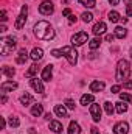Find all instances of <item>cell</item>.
<instances>
[{
    "label": "cell",
    "instance_id": "1",
    "mask_svg": "<svg viewBox=\"0 0 132 134\" xmlns=\"http://www.w3.org/2000/svg\"><path fill=\"white\" fill-rule=\"evenodd\" d=\"M34 34L42 41H51L55 37V30L48 22L40 20V22H37L34 25Z\"/></svg>",
    "mask_w": 132,
    "mask_h": 134
},
{
    "label": "cell",
    "instance_id": "2",
    "mask_svg": "<svg viewBox=\"0 0 132 134\" xmlns=\"http://www.w3.org/2000/svg\"><path fill=\"white\" fill-rule=\"evenodd\" d=\"M131 75V64L129 61L126 59H121L118 64H117V73H115V78L118 83H124Z\"/></svg>",
    "mask_w": 132,
    "mask_h": 134
},
{
    "label": "cell",
    "instance_id": "3",
    "mask_svg": "<svg viewBox=\"0 0 132 134\" xmlns=\"http://www.w3.org/2000/svg\"><path fill=\"white\" fill-rule=\"evenodd\" d=\"M14 47H16V37H13V36L3 37V39L0 41V52H2L3 56H8V55L14 50Z\"/></svg>",
    "mask_w": 132,
    "mask_h": 134
},
{
    "label": "cell",
    "instance_id": "4",
    "mask_svg": "<svg viewBox=\"0 0 132 134\" xmlns=\"http://www.w3.org/2000/svg\"><path fill=\"white\" fill-rule=\"evenodd\" d=\"M61 52H62V55L67 58L68 64H71V66H75V64H76V61H78V52H76L73 47L65 45V47H62V48H61Z\"/></svg>",
    "mask_w": 132,
    "mask_h": 134
},
{
    "label": "cell",
    "instance_id": "5",
    "mask_svg": "<svg viewBox=\"0 0 132 134\" xmlns=\"http://www.w3.org/2000/svg\"><path fill=\"white\" fill-rule=\"evenodd\" d=\"M27 14H28V6L23 5V6H22V11H20L17 20H16V24H14L16 30H22V28L25 27V24H27Z\"/></svg>",
    "mask_w": 132,
    "mask_h": 134
},
{
    "label": "cell",
    "instance_id": "6",
    "mask_svg": "<svg viewBox=\"0 0 132 134\" xmlns=\"http://www.w3.org/2000/svg\"><path fill=\"white\" fill-rule=\"evenodd\" d=\"M53 11H55V6H53V3L50 0H44L39 5V13L42 16H50V14H53Z\"/></svg>",
    "mask_w": 132,
    "mask_h": 134
},
{
    "label": "cell",
    "instance_id": "7",
    "mask_svg": "<svg viewBox=\"0 0 132 134\" xmlns=\"http://www.w3.org/2000/svg\"><path fill=\"white\" fill-rule=\"evenodd\" d=\"M87 41H89V34L86 33V31H79V33H76L73 37H71V44L76 45V47L84 45Z\"/></svg>",
    "mask_w": 132,
    "mask_h": 134
},
{
    "label": "cell",
    "instance_id": "8",
    "mask_svg": "<svg viewBox=\"0 0 132 134\" xmlns=\"http://www.w3.org/2000/svg\"><path fill=\"white\" fill-rule=\"evenodd\" d=\"M90 115H92L93 122H99L101 120V108H99V104H97V103L90 104Z\"/></svg>",
    "mask_w": 132,
    "mask_h": 134
},
{
    "label": "cell",
    "instance_id": "9",
    "mask_svg": "<svg viewBox=\"0 0 132 134\" xmlns=\"http://www.w3.org/2000/svg\"><path fill=\"white\" fill-rule=\"evenodd\" d=\"M113 133L115 134H128L129 133V125L126 122H118L113 126Z\"/></svg>",
    "mask_w": 132,
    "mask_h": 134
},
{
    "label": "cell",
    "instance_id": "10",
    "mask_svg": "<svg viewBox=\"0 0 132 134\" xmlns=\"http://www.w3.org/2000/svg\"><path fill=\"white\" fill-rule=\"evenodd\" d=\"M30 84H31V87H33L37 94H44V84H42L40 80H37V78L33 76V78L30 80Z\"/></svg>",
    "mask_w": 132,
    "mask_h": 134
},
{
    "label": "cell",
    "instance_id": "11",
    "mask_svg": "<svg viewBox=\"0 0 132 134\" xmlns=\"http://www.w3.org/2000/svg\"><path fill=\"white\" fill-rule=\"evenodd\" d=\"M51 76H53V66L48 64V66H45V69L42 70V80L44 81H50Z\"/></svg>",
    "mask_w": 132,
    "mask_h": 134
},
{
    "label": "cell",
    "instance_id": "12",
    "mask_svg": "<svg viewBox=\"0 0 132 134\" xmlns=\"http://www.w3.org/2000/svg\"><path fill=\"white\" fill-rule=\"evenodd\" d=\"M27 59H28V52H27L25 48H20V50H19V55H17V58H16V63H17V64H25Z\"/></svg>",
    "mask_w": 132,
    "mask_h": 134
},
{
    "label": "cell",
    "instance_id": "13",
    "mask_svg": "<svg viewBox=\"0 0 132 134\" xmlns=\"http://www.w3.org/2000/svg\"><path fill=\"white\" fill-rule=\"evenodd\" d=\"M17 83L16 81H5V83H2V92L5 94V92H8V91H14V89H17Z\"/></svg>",
    "mask_w": 132,
    "mask_h": 134
},
{
    "label": "cell",
    "instance_id": "14",
    "mask_svg": "<svg viewBox=\"0 0 132 134\" xmlns=\"http://www.w3.org/2000/svg\"><path fill=\"white\" fill-rule=\"evenodd\" d=\"M42 56H44V50L42 48H33V52L30 53V58L33 59V61H40L42 59Z\"/></svg>",
    "mask_w": 132,
    "mask_h": 134
},
{
    "label": "cell",
    "instance_id": "15",
    "mask_svg": "<svg viewBox=\"0 0 132 134\" xmlns=\"http://www.w3.org/2000/svg\"><path fill=\"white\" fill-rule=\"evenodd\" d=\"M104 33H106V24L99 20L98 24H95V25H93V34L99 36V34H104Z\"/></svg>",
    "mask_w": 132,
    "mask_h": 134
},
{
    "label": "cell",
    "instance_id": "16",
    "mask_svg": "<svg viewBox=\"0 0 132 134\" xmlns=\"http://www.w3.org/2000/svg\"><path fill=\"white\" fill-rule=\"evenodd\" d=\"M103 89H104V81H98L97 80V81L90 83V91L92 92H101Z\"/></svg>",
    "mask_w": 132,
    "mask_h": 134
},
{
    "label": "cell",
    "instance_id": "17",
    "mask_svg": "<svg viewBox=\"0 0 132 134\" xmlns=\"http://www.w3.org/2000/svg\"><path fill=\"white\" fill-rule=\"evenodd\" d=\"M50 130L53 131V133H62V123L61 122H58V120H51L50 122Z\"/></svg>",
    "mask_w": 132,
    "mask_h": 134
},
{
    "label": "cell",
    "instance_id": "18",
    "mask_svg": "<svg viewBox=\"0 0 132 134\" xmlns=\"http://www.w3.org/2000/svg\"><path fill=\"white\" fill-rule=\"evenodd\" d=\"M55 114L58 117H67V109L64 104H56L55 106Z\"/></svg>",
    "mask_w": 132,
    "mask_h": 134
},
{
    "label": "cell",
    "instance_id": "19",
    "mask_svg": "<svg viewBox=\"0 0 132 134\" xmlns=\"http://www.w3.org/2000/svg\"><path fill=\"white\" fill-rule=\"evenodd\" d=\"M68 134H81V128L76 122H70L68 125Z\"/></svg>",
    "mask_w": 132,
    "mask_h": 134
},
{
    "label": "cell",
    "instance_id": "20",
    "mask_svg": "<svg viewBox=\"0 0 132 134\" xmlns=\"http://www.w3.org/2000/svg\"><path fill=\"white\" fill-rule=\"evenodd\" d=\"M93 101H95V97H93L92 94H86V95H82V97H81V104H84V106L92 104Z\"/></svg>",
    "mask_w": 132,
    "mask_h": 134
},
{
    "label": "cell",
    "instance_id": "21",
    "mask_svg": "<svg viewBox=\"0 0 132 134\" xmlns=\"http://www.w3.org/2000/svg\"><path fill=\"white\" fill-rule=\"evenodd\" d=\"M42 112H44V106L42 104H34L33 108H31V114H33L34 117H39Z\"/></svg>",
    "mask_w": 132,
    "mask_h": 134
},
{
    "label": "cell",
    "instance_id": "22",
    "mask_svg": "<svg viewBox=\"0 0 132 134\" xmlns=\"http://www.w3.org/2000/svg\"><path fill=\"white\" fill-rule=\"evenodd\" d=\"M37 70H39V66L37 64H33V66L30 67L27 72H25V76H28V78H33L34 75L37 73Z\"/></svg>",
    "mask_w": 132,
    "mask_h": 134
},
{
    "label": "cell",
    "instance_id": "23",
    "mask_svg": "<svg viewBox=\"0 0 132 134\" xmlns=\"http://www.w3.org/2000/svg\"><path fill=\"white\" fill-rule=\"evenodd\" d=\"M109 20H110L112 24H117L118 20H121V16H120L117 11H110V13H109Z\"/></svg>",
    "mask_w": 132,
    "mask_h": 134
},
{
    "label": "cell",
    "instance_id": "24",
    "mask_svg": "<svg viewBox=\"0 0 132 134\" xmlns=\"http://www.w3.org/2000/svg\"><path fill=\"white\" fill-rule=\"evenodd\" d=\"M117 106H115V111L118 112V114H124L126 111H128V106L123 103V101H118V103H115Z\"/></svg>",
    "mask_w": 132,
    "mask_h": 134
},
{
    "label": "cell",
    "instance_id": "25",
    "mask_svg": "<svg viewBox=\"0 0 132 134\" xmlns=\"http://www.w3.org/2000/svg\"><path fill=\"white\" fill-rule=\"evenodd\" d=\"M126 30L123 28V27H117L115 28V37H118V39H124L126 37Z\"/></svg>",
    "mask_w": 132,
    "mask_h": 134
},
{
    "label": "cell",
    "instance_id": "26",
    "mask_svg": "<svg viewBox=\"0 0 132 134\" xmlns=\"http://www.w3.org/2000/svg\"><path fill=\"white\" fill-rule=\"evenodd\" d=\"M2 73H3V75H6V76H9V78H13V76H14V73H16V70H14L13 67H9V66H5L3 69H2Z\"/></svg>",
    "mask_w": 132,
    "mask_h": 134
},
{
    "label": "cell",
    "instance_id": "27",
    "mask_svg": "<svg viewBox=\"0 0 132 134\" xmlns=\"http://www.w3.org/2000/svg\"><path fill=\"white\" fill-rule=\"evenodd\" d=\"M99 45H101V37H95V39H92V41L89 42V47H90V50H97Z\"/></svg>",
    "mask_w": 132,
    "mask_h": 134
},
{
    "label": "cell",
    "instance_id": "28",
    "mask_svg": "<svg viewBox=\"0 0 132 134\" xmlns=\"http://www.w3.org/2000/svg\"><path fill=\"white\" fill-rule=\"evenodd\" d=\"M31 101H33V97H31L30 94H27V92L20 97V103H22V104H25V106H27V104H30Z\"/></svg>",
    "mask_w": 132,
    "mask_h": 134
},
{
    "label": "cell",
    "instance_id": "29",
    "mask_svg": "<svg viewBox=\"0 0 132 134\" xmlns=\"http://www.w3.org/2000/svg\"><path fill=\"white\" fill-rule=\"evenodd\" d=\"M104 109H106V114H107V115H112L113 111H115V108H113V104H112L110 101H106V103H104Z\"/></svg>",
    "mask_w": 132,
    "mask_h": 134
},
{
    "label": "cell",
    "instance_id": "30",
    "mask_svg": "<svg viewBox=\"0 0 132 134\" xmlns=\"http://www.w3.org/2000/svg\"><path fill=\"white\" fill-rule=\"evenodd\" d=\"M81 17H82V20H84L86 24H89V22H92V20H93V14H92V13H87V11H86V13H82V16H81Z\"/></svg>",
    "mask_w": 132,
    "mask_h": 134
},
{
    "label": "cell",
    "instance_id": "31",
    "mask_svg": "<svg viewBox=\"0 0 132 134\" xmlns=\"http://www.w3.org/2000/svg\"><path fill=\"white\" fill-rule=\"evenodd\" d=\"M8 122H9V126H11V128H17V126L20 125V120H19L17 117H9Z\"/></svg>",
    "mask_w": 132,
    "mask_h": 134
},
{
    "label": "cell",
    "instance_id": "32",
    "mask_svg": "<svg viewBox=\"0 0 132 134\" xmlns=\"http://www.w3.org/2000/svg\"><path fill=\"white\" fill-rule=\"evenodd\" d=\"M79 3L86 8H93L95 6V0H79Z\"/></svg>",
    "mask_w": 132,
    "mask_h": 134
},
{
    "label": "cell",
    "instance_id": "33",
    "mask_svg": "<svg viewBox=\"0 0 132 134\" xmlns=\"http://www.w3.org/2000/svg\"><path fill=\"white\" fill-rule=\"evenodd\" d=\"M120 98H121V101H128V103L132 104V95H129L128 92H121L120 94Z\"/></svg>",
    "mask_w": 132,
    "mask_h": 134
},
{
    "label": "cell",
    "instance_id": "34",
    "mask_svg": "<svg viewBox=\"0 0 132 134\" xmlns=\"http://www.w3.org/2000/svg\"><path fill=\"white\" fill-rule=\"evenodd\" d=\"M65 106L68 108V109H75V101L70 100V98H67L65 100Z\"/></svg>",
    "mask_w": 132,
    "mask_h": 134
},
{
    "label": "cell",
    "instance_id": "35",
    "mask_svg": "<svg viewBox=\"0 0 132 134\" xmlns=\"http://www.w3.org/2000/svg\"><path fill=\"white\" fill-rule=\"evenodd\" d=\"M120 91H121V86H120V84H115V86H112V89H110L112 94H118Z\"/></svg>",
    "mask_w": 132,
    "mask_h": 134
},
{
    "label": "cell",
    "instance_id": "36",
    "mask_svg": "<svg viewBox=\"0 0 132 134\" xmlns=\"http://www.w3.org/2000/svg\"><path fill=\"white\" fill-rule=\"evenodd\" d=\"M51 55H53L55 58H59V56L62 55V52H61V50H51Z\"/></svg>",
    "mask_w": 132,
    "mask_h": 134
},
{
    "label": "cell",
    "instance_id": "37",
    "mask_svg": "<svg viewBox=\"0 0 132 134\" xmlns=\"http://www.w3.org/2000/svg\"><path fill=\"white\" fill-rule=\"evenodd\" d=\"M126 14H128V16H132V3L128 5V8H126Z\"/></svg>",
    "mask_w": 132,
    "mask_h": 134
},
{
    "label": "cell",
    "instance_id": "38",
    "mask_svg": "<svg viewBox=\"0 0 132 134\" xmlns=\"http://www.w3.org/2000/svg\"><path fill=\"white\" fill-rule=\"evenodd\" d=\"M113 39H115V34H107V36H106V41H107V42H112Z\"/></svg>",
    "mask_w": 132,
    "mask_h": 134
},
{
    "label": "cell",
    "instance_id": "39",
    "mask_svg": "<svg viewBox=\"0 0 132 134\" xmlns=\"http://www.w3.org/2000/svg\"><path fill=\"white\" fill-rule=\"evenodd\" d=\"M62 14H64V16H65V17H70V16H71V11H70V9H68V8H65V9H64V11H62Z\"/></svg>",
    "mask_w": 132,
    "mask_h": 134
},
{
    "label": "cell",
    "instance_id": "40",
    "mask_svg": "<svg viewBox=\"0 0 132 134\" xmlns=\"http://www.w3.org/2000/svg\"><path fill=\"white\" fill-rule=\"evenodd\" d=\"M90 133H92V134H99V131H98V128H97V126H92V128H90Z\"/></svg>",
    "mask_w": 132,
    "mask_h": 134
},
{
    "label": "cell",
    "instance_id": "41",
    "mask_svg": "<svg viewBox=\"0 0 132 134\" xmlns=\"http://www.w3.org/2000/svg\"><path fill=\"white\" fill-rule=\"evenodd\" d=\"M124 87L126 89H132V81H126L124 83Z\"/></svg>",
    "mask_w": 132,
    "mask_h": 134
},
{
    "label": "cell",
    "instance_id": "42",
    "mask_svg": "<svg viewBox=\"0 0 132 134\" xmlns=\"http://www.w3.org/2000/svg\"><path fill=\"white\" fill-rule=\"evenodd\" d=\"M6 19H8V17H6V11L3 9V11H2V20H3V22H6Z\"/></svg>",
    "mask_w": 132,
    "mask_h": 134
},
{
    "label": "cell",
    "instance_id": "43",
    "mask_svg": "<svg viewBox=\"0 0 132 134\" xmlns=\"http://www.w3.org/2000/svg\"><path fill=\"white\" fill-rule=\"evenodd\" d=\"M68 20H70V24H73V22H76V17H75V16L71 14V16L68 17Z\"/></svg>",
    "mask_w": 132,
    "mask_h": 134
},
{
    "label": "cell",
    "instance_id": "44",
    "mask_svg": "<svg viewBox=\"0 0 132 134\" xmlns=\"http://www.w3.org/2000/svg\"><path fill=\"white\" fill-rule=\"evenodd\" d=\"M0 128H2V130L5 128V119H3V117L0 119Z\"/></svg>",
    "mask_w": 132,
    "mask_h": 134
},
{
    "label": "cell",
    "instance_id": "45",
    "mask_svg": "<svg viewBox=\"0 0 132 134\" xmlns=\"http://www.w3.org/2000/svg\"><path fill=\"white\" fill-rule=\"evenodd\" d=\"M109 3L115 6V5H118V3H120V0H109Z\"/></svg>",
    "mask_w": 132,
    "mask_h": 134
},
{
    "label": "cell",
    "instance_id": "46",
    "mask_svg": "<svg viewBox=\"0 0 132 134\" xmlns=\"http://www.w3.org/2000/svg\"><path fill=\"white\" fill-rule=\"evenodd\" d=\"M0 31H2V33H3V31H6V27H5V25H2V27H0Z\"/></svg>",
    "mask_w": 132,
    "mask_h": 134
},
{
    "label": "cell",
    "instance_id": "47",
    "mask_svg": "<svg viewBox=\"0 0 132 134\" xmlns=\"http://www.w3.org/2000/svg\"><path fill=\"white\" fill-rule=\"evenodd\" d=\"M131 58H132V48H131Z\"/></svg>",
    "mask_w": 132,
    "mask_h": 134
}]
</instances>
